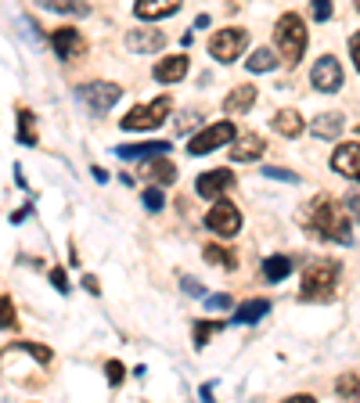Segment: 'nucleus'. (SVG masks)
Returning a JSON list of instances; mask_svg holds the SVG:
<instances>
[{"label":"nucleus","instance_id":"39","mask_svg":"<svg viewBox=\"0 0 360 403\" xmlns=\"http://www.w3.org/2000/svg\"><path fill=\"white\" fill-rule=\"evenodd\" d=\"M350 54H353V65H357V72H360V33L350 36Z\"/></svg>","mask_w":360,"mask_h":403},{"label":"nucleus","instance_id":"20","mask_svg":"<svg viewBox=\"0 0 360 403\" xmlns=\"http://www.w3.org/2000/svg\"><path fill=\"white\" fill-rule=\"evenodd\" d=\"M267 313H270V303H267V299H249V303H242V306L235 310V324H256V321H263Z\"/></svg>","mask_w":360,"mask_h":403},{"label":"nucleus","instance_id":"30","mask_svg":"<svg viewBox=\"0 0 360 403\" xmlns=\"http://www.w3.org/2000/svg\"><path fill=\"white\" fill-rule=\"evenodd\" d=\"M162 205H166L162 191H159V187H148V191H144V209H148V213H159Z\"/></svg>","mask_w":360,"mask_h":403},{"label":"nucleus","instance_id":"35","mask_svg":"<svg viewBox=\"0 0 360 403\" xmlns=\"http://www.w3.org/2000/svg\"><path fill=\"white\" fill-rule=\"evenodd\" d=\"M51 285H54L61 295H69V278H65V270H61V267H54V270H51Z\"/></svg>","mask_w":360,"mask_h":403},{"label":"nucleus","instance_id":"38","mask_svg":"<svg viewBox=\"0 0 360 403\" xmlns=\"http://www.w3.org/2000/svg\"><path fill=\"white\" fill-rule=\"evenodd\" d=\"M313 18H317V22H328V18H331V4L317 0V4H313Z\"/></svg>","mask_w":360,"mask_h":403},{"label":"nucleus","instance_id":"26","mask_svg":"<svg viewBox=\"0 0 360 403\" xmlns=\"http://www.w3.org/2000/svg\"><path fill=\"white\" fill-rule=\"evenodd\" d=\"M0 328H4V331L18 328V313H15V303H11V295H4V292H0Z\"/></svg>","mask_w":360,"mask_h":403},{"label":"nucleus","instance_id":"16","mask_svg":"<svg viewBox=\"0 0 360 403\" xmlns=\"http://www.w3.org/2000/svg\"><path fill=\"white\" fill-rule=\"evenodd\" d=\"M177 11H180L177 0H162V4H155V0H141V4H134V15L141 18V22H159V18H169Z\"/></svg>","mask_w":360,"mask_h":403},{"label":"nucleus","instance_id":"6","mask_svg":"<svg viewBox=\"0 0 360 403\" xmlns=\"http://www.w3.org/2000/svg\"><path fill=\"white\" fill-rule=\"evenodd\" d=\"M166 112H169V97H159L152 104H137V109H130L119 119V126L123 130H155V126L166 119Z\"/></svg>","mask_w":360,"mask_h":403},{"label":"nucleus","instance_id":"23","mask_svg":"<svg viewBox=\"0 0 360 403\" xmlns=\"http://www.w3.org/2000/svg\"><path fill=\"white\" fill-rule=\"evenodd\" d=\"M292 274V260L288 256H267L263 260V278L267 281H285Z\"/></svg>","mask_w":360,"mask_h":403},{"label":"nucleus","instance_id":"41","mask_svg":"<svg viewBox=\"0 0 360 403\" xmlns=\"http://www.w3.org/2000/svg\"><path fill=\"white\" fill-rule=\"evenodd\" d=\"M83 288L94 292V295H101V292H97V278H94V274H87V278H83Z\"/></svg>","mask_w":360,"mask_h":403},{"label":"nucleus","instance_id":"15","mask_svg":"<svg viewBox=\"0 0 360 403\" xmlns=\"http://www.w3.org/2000/svg\"><path fill=\"white\" fill-rule=\"evenodd\" d=\"M263 137L260 134H242V137H235V148H230V159L235 162H252V159H260L263 155Z\"/></svg>","mask_w":360,"mask_h":403},{"label":"nucleus","instance_id":"2","mask_svg":"<svg viewBox=\"0 0 360 403\" xmlns=\"http://www.w3.org/2000/svg\"><path fill=\"white\" fill-rule=\"evenodd\" d=\"M274 44H278V54L288 61V65H295V61L303 58V51H306V26H303V18L295 11H285L278 22H274Z\"/></svg>","mask_w":360,"mask_h":403},{"label":"nucleus","instance_id":"11","mask_svg":"<svg viewBox=\"0 0 360 403\" xmlns=\"http://www.w3.org/2000/svg\"><path fill=\"white\" fill-rule=\"evenodd\" d=\"M331 169H335V173H343V177H350V180H360V144L357 141L338 144L335 155H331Z\"/></svg>","mask_w":360,"mask_h":403},{"label":"nucleus","instance_id":"19","mask_svg":"<svg viewBox=\"0 0 360 403\" xmlns=\"http://www.w3.org/2000/svg\"><path fill=\"white\" fill-rule=\"evenodd\" d=\"M343 116H338V112H324V116H317L313 123H310V134L313 137H321V141H331V137H338V134H343Z\"/></svg>","mask_w":360,"mask_h":403},{"label":"nucleus","instance_id":"1","mask_svg":"<svg viewBox=\"0 0 360 403\" xmlns=\"http://www.w3.org/2000/svg\"><path fill=\"white\" fill-rule=\"evenodd\" d=\"M303 223L313 230L317 238H328V242H338V245H350L353 242V227H350L346 205H338L328 195H317L310 202V209L303 213Z\"/></svg>","mask_w":360,"mask_h":403},{"label":"nucleus","instance_id":"37","mask_svg":"<svg viewBox=\"0 0 360 403\" xmlns=\"http://www.w3.org/2000/svg\"><path fill=\"white\" fill-rule=\"evenodd\" d=\"M346 213H350V216L360 223V191H353V195L346 198Z\"/></svg>","mask_w":360,"mask_h":403},{"label":"nucleus","instance_id":"32","mask_svg":"<svg viewBox=\"0 0 360 403\" xmlns=\"http://www.w3.org/2000/svg\"><path fill=\"white\" fill-rule=\"evenodd\" d=\"M263 177H270V180H285V184H295L299 177L292 173V169H285V166H267L263 169Z\"/></svg>","mask_w":360,"mask_h":403},{"label":"nucleus","instance_id":"24","mask_svg":"<svg viewBox=\"0 0 360 403\" xmlns=\"http://www.w3.org/2000/svg\"><path fill=\"white\" fill-rule=\"evenodd\" d=\"M338 396L343 400H350V403H360V374H343L338 378Z\"/></svg>","mask_w":360,"mask_h":403},{"label":"nucleus","instance_id":"25","mask_svg":"<svg viewBox=\"0 0 360 403\" xmlns=\"http://www.w3.org/2000/svg\"><path fill=\"white\" fill-rule=\"evenodd\" d=\"M245 65H249L252 72H270L274 65H278V61H274V51H267V47H263V51H252Z\"/></svg>","mask_w":360,"mask_h":403},{"label":"nucleus","instance_id":"36","mask_svg":"<svg viewBox=\"0 0 360 403\" xmlns=\"http://www.w3.org/2000/svg\"><path fill=\"white\" fill-rule=\"evenodd\" d=\"M205 306L209 310H227L230 306V295H205Z\"/></svg>","mask_w":360,"mask_h":403},{"label":"nucleus","instance_id":"7","mask_svg":"<svg viewBox=\"0 0 360 403\" xmlns=\"http://www.w3.org/2000/svg\"><path fill=\"white\" fill-rule=\"evenodd\" d=\"M238 134H235V126H230L227 119L224 123H213V126H205L202 134H195L191 141H187V152L191 155H209V152H217V148L230 144Z\"/></svg>","mask_w":360,"mask_h":403},{"label":"nucleus","instance_id":"21","mask_svg":"<svg viewBox=\"0 0 360 403\" xmlns=\"http://www.w3.org/2000/svg\"><path fill=\"white\" fill-rule=\"evenodd\" d=\"M270 123H274V130H278L281 137H299L303 134V119H299V112H292V109H281Z\"/></svg>","mask_w":360,"mask_h":403},{"label":"nucleus","instance_id":"42","mask_svg":"<svg viewBox=\"0 0 360 403\" xmlns=\"http://www.w3.org/2000/svg\"><path fill=\"white\" fill-rule=\"evenodd\" d=\"M33 213V205H26V209H18V213H11V223H22L26 216Z\"/></svg>","mask_w":360,"mask_h":403},{"label":"nucleus","instance_id":"43","mask_svg":"<svg viewBox=\"0 0 360 403\" xmlns=\"http://www.w3.org/2000/svg\"><path fill=\"white\" fill-rule=\"evenodd\" d=\"M281 403H317L313 396H288V400H281Z\"/></svg>","mask_w":360,"mask_h":403},{"label":"nucleus","instance_id":"28","mask_svg":"<svg viewBox=\"0 0 360 403\" xmlns=\"http://www.w3.org/2000/svg\"><path fill=\"white\" fill-rule=\"evenodd\" d=\"M44 11H58V15H87V4H69V0H44Z\"/></svg>","mask_w":360,"mask_h":403},{"label":"nucleus","instance_id":"3","mask_svg":"<svg viewBox=\"0 0 360 403\" xmlns=\"http://www.w3.org/2000/svg\"><path fill=\"white\" fill-rule=\"evenodd\" d=\"M338 278V263L335 260H313L303 270V285H299V299H328Z\"/></svg>","mask_w":360,"mask_h":403},{"label":"nucleus","instance_id":"34","mask_svg":"<svg viewBox=\"0 0 360 403\" xmlns=\"http://www.w3.org/2000/svg\"><path fill=\"white\" fill-rule=\"evenodd\" d=\"M104 374H109V381H112V386H123V378H126V368L119 364V360H109V364H104Z\"/></svg>","mask_w":360,"mask_h":403},{"label":"nucleus","instance_id":"31","mask_svg":"<svg viewBox=\"0 0 360 403\" xmlns=\"http://www.w3.org/2000/svg\"><path fill=\"white\" fill-rule=\"evenodd\" d=\"M11 349H26L29 356L40 360V364H47V360H51V349H47V346H36V342H18V346H11Z\"/></svg>","mask_w":360,"mask_h":403},{"label":"nucleus","instance_id":"27","mask_svg":"<svg viewBox=\"0 0 360 403\" xmlns=\"http://www.w3.org/2000/svg\"><path fill=\"white\" fill-rule=\"evenodd\" d=\"M202 256L213 263V267H217V263H220V267H235V252H227V248H220V245H205Z\"/></svg>","mask_w":360,"mask_h":403},{"label":"nucleus","instance_id":"4","mask_svg":"<svg viewBox=\"0 0 360 403\" xmlns=\"http://www.w3.org/2000/svg\"><path fill=\"white\" fill-rule=\"evenodd\" d=\"M249 47V33L238 29V26H227V29H217L213 36H209V54H213L217 61H224V65H230V61H238Z\"/></svg>","mask_w":360,"mask_h":403},{"label":"nucleus","instance_id":"29","mask_svg":"<svg viewBox=\"0 0 360 403\" xmlns=\"http://www.w3.org/2000/svg\"><path fill=\"white\" fill-rule=\"evenodd\" d=\"M220 328H224L220 321H198V324H195V346L202 349V346L209 342V335H213V331H220Z\"/></svg>","mask_w":360,"mask_h":403},{"label":"nucleus","instance_id":"5","mask_svg":"<svg viewBox=\"0 0 360 403\" xmlns=\"http://www.w3.org/2000/svg\"><path fill=\"white\" fill-rule=\"evenodd\" d=\"M205 227L213 230V235H220V238H235L238 230H242V213H238V205L227 202V198L213 202V209L205 213Z\"/></svg>","mask_w":360,"mask_h":403},{"label":"nucleus","instance_id":"22","mask_svg":"<svg viewBox=\"0 0 360 403\" xmlns=\"http://www.w3.org/2000/svg\"><path fill=\"white\" fill-rule=\"evenodd\" d=\"M144 177H152L155 184H173V180H177V166L169 162L166 155H162V159H152V162L144 166Z\"/></svg>","mask_w":360,"mask_h":403},{"label":"nucleus","instance_id":"9","mask_svg":"<svg viewBox=\"0 0 360 403\" xmlns=\"http://www.w3.org/2000/svg\"><path fill=\"white\" fill-rule=\"evenodd\" d=\"M76 94H79V101L87 104V109H91L94 116L109 112L112 104H116V101L123 97V90L116 87V83H91V87H79Z\"/></svg>","mask_w":360,"mask_h":403},{"label":"nucleus","instance_id":"10","mask_svg":"<svg viewBox=\"0 0 360 403\" xmlns=\"http://www.w3.org/2000/svg\"><path fill=\"white\" fill-rule=\"evenodd\" d=\"M126 47L137 51V54H155V51L166 47V33H159L152 26H137V29L126 33Z\"/></svg>","mask_w":360,"mask_h":403},{"label":"nucleus","instance_id":"12","mask_svg":"<svg viewBox=\"0 0 360 403\" xmlns=\"http://www.w3.org/2000/svg\"><path fill=\"white\" fill-rule=\"evenodd\" d=\"M235 184V177H230V169H205V173L198 177V184H195V191L202 198H209V202H220V195Z\"/></svg>","mask_w":360,"mask_h":403},{"label":"nucleus","instance_id":"33","mask_svg":"<svg viewBox=\"0 0 360 403\" xmlns=\"http://www.w3.org/2000/svg\"><path fill=\"white\" fill-rule=\"evenodd\" d=\"M18 123H22V134H18V141H22V144H36V137L29 134V126H33V112H29V109H22V112H18Z\"/></svg>","mask_w":360,"mask_h":403},{"label":"nucleus","instance_id":"40","mask_svg":"<svg viewBox=\"0 0 360 403\" xmlns=\"http://www.w3.org/2000/svg\"><path fill=\"white\" fill-rule=\"evenodd\" d=\"M184 292H187V295H205L202 281H195V278H184Z\"/></svg>","mask_w":360,"mask_h":403},{"label":"nucleus","instance_id":"8","mask_svg":"<svg viewBox=\"0 0 360 403\" xmlns=\"http://www.w3.org/2000/svg\"><path fill=\"white\" fill-rule=\"evenodd\" d=\"M310 83H313V90H321V94H331V90L343 87V65L335 61V54H321L313 61Z\"/></svg>","mask_w":360,"mask_h":403},{"label":"nucleus","instance_id":"17","mask_svg":"<svg viewBox=\"0 0 360 403\" xmlns=\"http://www.w3.org/2000/svg\"><path fill=\"white\" fill-rule=\"evenodd\" d=\"M187 54H169V58H162L159 65H155V79L159 83H177V79H184L187 76Z\"/></svg>","mask_w":360,"mask_h":403},{"label":"nucleus","instance_id":"18","mask_svg":"<svg viewBox=\"0 0 360 403\" xmlns=\"http://www.w3.org/2000/svg\"><path fill=\"white\" fill-rule=\"evenodd\" d=\"M252 104H256V87L252 83H242V87H235L227 94V101H224V112L227 116H242V112H249Z\"/></svg>","mask_w":360,"mask_h":403},{"label":"nucleus","instance_id":"14","mask_svg":"<svg viewBox=\"0 0 360 403\" xmlns=\"http://www.w3.org/2000/svg\"><path fill=\"white\" fill-rule=\"evenodd\" d=\"M51 44H54V54H58L61 61H69L72 54H79L83 40H79V33H76L72 26H61V29L51 33Z\"/></svg>","mask_w":360,"mask_h":403},{"label":"nucleus","instance_id":"13","mask_svg":"<svg viewBox=\"0 0 360 403\" xmlns=\"http://www.w3.org/2000/svg\"><path fill=\"white\" fill-rule=\"evenodd\" d=\"M166 141H141V144H123L116 148V155L126 159V162H134V159H162L166 155Z\"/></svg>","mask_w":360,"mask_h":403}]
</instances>
